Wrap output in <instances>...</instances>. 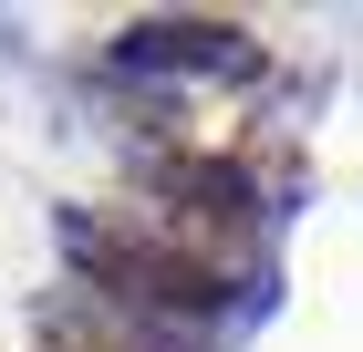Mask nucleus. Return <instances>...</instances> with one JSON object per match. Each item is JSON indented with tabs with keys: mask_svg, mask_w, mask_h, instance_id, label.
Returning a JSON list of instances; mask_svg holds the SVG:
<instances>
[{
	"mask_svg": "<svg viewBox=\"0 0 363 352\" xmlns=\"http://www.w3.org/2000/svg\"><path fill=\"white\" fill-rule=\"evenodd\" d=\"M114 62H125V73H197V62H208V73H239L250 42L228 21H145V31H125Z\"/></svg>",
	"mask_w": 363,
	"mask_h": 352,
	"instance_id": "f257e3e1",
	"label": "nucleus"
}]
</instances>
